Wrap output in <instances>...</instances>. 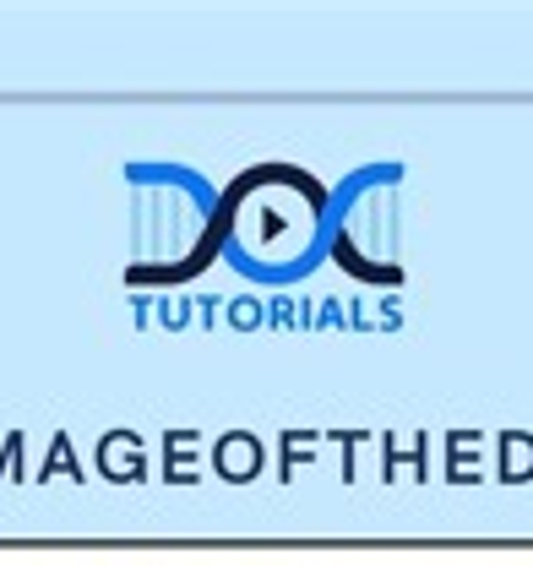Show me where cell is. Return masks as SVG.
<instances>
[{"instance_id": "cell-7", "label": "cell", "mask_w": 533, "mask_h": 566, "mask_svg": "<svg viewBox=\"0 0 533 566\" xmlns=\"http://www.w3.org/2000/svg\"><path fill=\"white\" fill-rule=\"evenodd\" d=\"M229 322H234V327H257V322H262V305H257V300H234V305H229Z\"/></svg>"}, {"instance_id": "cell-5", "label": "cell", "mask_w": 533, "mask_h": 566, "mask_svg": "<svg viewBox=\"0 0 533 566\" xmlns=\"http://www.w3.org/2000/svg\"><path fill=\"white\" fill-rule=\"evenodd\" d=\"M6 474H11V480H28V469H22V430L6 436Z\"/></svg>"}, {"instance_id": "cell-4", "label": "cell", "mask_w": 533, "mask_h": 566, "mask_svg": "<svg viewBox=\"0 0 533 566\" xmlns=\"http://www.w3.org/2000/svg\"><path fill=\"white\" fill-rule=\"evenodd\" d=\"M50 474H66V480H76V485L87 480V474H82V463H76V452H71V436H66V430H61V436L50 441V458H44L39 480H50Z\"/></svg>"}, {"instance_id": "cell-9", "label": "cell", "mask_w": 533, "mask_h": 566, "mask_svg": "<svg viewBox=\"0 0 533 566\" xmlns=\"http://www.w3.org/2000/svg\"><path fill=\"white\" fill-rule=\"evenodd\" d=\"M414 474H419V480H425V474H430V469H425V436H419V441H414Z\"/></svg>"}, {"instance_id": "cell-3", "label": "cell", "mask_w": 533, "mask_h": 566, "mask_svg": "<svg viewBox=\"0 0 533 566\" xmlns=\"http://www.w3.org/2000/svg\"><path fill=\"white\" fill-rule=\"evenodd\" d=\"M495 447H501V480H506V485H523V480H533V436H523V430H506Z\"/></svg>"}, {"instance_id": "cell-2", "label": "cell", "mask_w": 533, "mask_h": 566, "mask_svg": "<svg viewBox=\"0 0 533 566\" xmlns=\"http://www.w3.org/2000/svg\"><path fill=\"white\" fill-rule=\"evenodd\" d=\"M98 474L115 480V485H142L147 480V452H142L136 430H109L98 441Z\"/></svg>"}, {"instance_id": "cell-1", "label": "cell", "mask_w": 533, "mask_h": 566, "mask_svg": "<svg viewBox=\"0 0 533 566\" xmlns=\"http://www.w3.org/2000/svg\"><path fill=\"white\" fill-rule=\"evenodd\" d=\"M262 469H266L262 436H251V430H229V436H218V447H212V474H218V480H229V485H251Z\"/></svg>"}, {"instance_id": "cell-8", "label": "cell", "mask_w": 533, "mask_h": 566, "mask_svg": "<svg viewBox=\"0 0 533 566\" xmlns=\"http://www.w3.org/2000/svg\"><path fill=\"white\" fill-rule=\"evenodd\" d=\"M382 452H387V463H382V480H398V436H382Z\"/></svg>"}, {"instance_id": "cell-6", "label": "cell", "mask_w": 533, "mask_h": 566, "mask_svg": "<svg viewBox=\"0 0 533 566\" xmlns=\"http://www.w3.org/2000/svg\"><path fill=\"white\" fill-rule=\"evenodd\" d=\"M468 447H479V436H468V430H452V436H447V452H452V458H458V452H468ZM452 480H468L463 463H452Z\"/></svg>"}]
</instances>
